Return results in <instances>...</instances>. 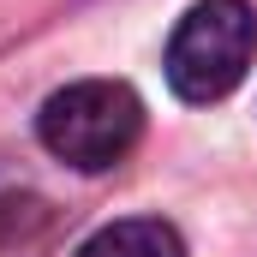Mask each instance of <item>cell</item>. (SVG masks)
<instances>
[{
    "mask_svg": "<svg viewBox=\"0 0 257 257\" xmlns=\"http://www.w3.org/2000/svg\"><path fill=\"white\" fill-rule=\"evenodd\" d=\"M36 132L48 144V156H60L84 174H102L114 162H126V150L144 132V102L132 84H114V78H78L54 90L36 114Z\"/></svg>",
    "mask_w": 257,
    "mask_h": 257,
    "instance_id": "6da1fadb",
    "label": "cell"
},
{
    "mask_svg": "<svg viewBox=\"0 0 257 257\" xmlns=\"http://www.w3.org/2000/svg\"><path fill=\"white\" fill-rule=\"evenodd\" d=\"M257 60V12L245 0H197L168 42V84L186 102H221Z\"/></svg>",
    "mask_w": 257,
    "mask_h": 257,
    "instance_id": "7a4b0ae2",
    "label": "cell"
},
{
    "mask_svg": "<svg viewBox=\"0 0 257 257\" xmlns=\"http://www.w3.org/2000/svg\"><path fill=\"white\" fill-rule=\"evenodd\" d=\"M60 233V215L48 197L0 192V257H42Z\"/></svg>",
    "mask_w": 257,
    "mask_h": 257,
    "instance_id": "3957f363",
    "label": "cell"
},
{
    "mask_svg": "<svg viewBox=\"0 0 257 257\" xmlns=\"http://www.w3.org/2000/svg\"><path fill=\"white\" fill-rule=\"evenodd\" d=\"M78 257H186V245H180V233H174L168 221H156V215H132V221L102 227Z\"/></svg>",
    "mask_w": 257,
    "mask_h": 257,
    "instance_id": "277c9868",
    "label": "cell"
}]
</instances>
